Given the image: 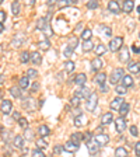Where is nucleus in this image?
I'll use <instances>...</instances> for the list:
<instances>
[{
    "mask_svg": "<svg viewBox=\"0 0 140 157\" xmlns=\"http://www.w3.org/2000/svg\"><path fill=\"white\" fill-rule=\"evenodd\" d=\"M112 121H114V115H112V112H107V114H104L101 117V124L102 125H109Z\"/></svg>",
    "mask_w": 140,
    "mask_h": 157,
    "instance_id": "b1692460",
    "label": "nucleus"
},
{
    "mask_svg": "<svg viewBox=\"0 0 140 157\" xmlns=\"http://www.w3.org/2000/svg\"><path fill=\"white\" fill-rule=\"evenodd\" d=\"M129 109H131V105H129V102L125 101L123 105L121 107V109H119V114H121V117L123 118L125 115H127V112H129Z\"/></svg>",
    "mask_w": 140,
    "mask_h": 157,
    "instance_id": "4c0bfd02",
    "label": "nucleus"
},
{
    "mask_svg": "<svg viewBox=\"0 0 140 157\" xmlns=\"http://www.w3.org/2000/svg\"><path fill=\"white\" fill-rule=\"evenodd\" d=\"M131 133H132V136H137V128H136V125H132V126H131Z\"/></svg>",
    "mask_w": 140,
    "mask_h": 157,
    "instance_id": "5fc2aeb1",
    "label": "nucleus"
},
{
    "mask_svg": "<svg viewBox=\"0 0 140 157\" xmlns=\"http://www.w3.org/2000/svg\"><path fill=\"white\" fill-rule=\"evenodd\" d=\"M9 91H10V94L13 95V97H16V98H21V95H23V90H21L20 87H11Z\"/></svg>",
    "mask_w": 140,
    "mask_h": 157,
    "instance_id": "72a5a7b5",
    "label": "nucleus"
},
{
    "mask_svg": "<svg viewBox=\"0 0 140 157\" xmlns=\"http://www.w3.org/2000/svg\"><path fill=\"white\" fill-rule=\"evenodd\" d=\"M38 133H39V136L41 137H46L49 133H51V129H49L48 125H39Z\"/></svg>",
    "mask_w": 140,
    "mask_h": 157,
    "instance_id": "5701e85b",
    "label": "nucleus"
},
{
    "mask_svg": "<svg viewBox=\"0 0 140 157\" xmlns=\"http://www.w3.org/2000/svg\"><path fill=\"white\" fill-rule=\"evenodd\" d=\"M31 90H32L34 93L38 91V90H39V83H34V84L31 86Z\"/></svg>",
    "mask_w": 140,
    "mask_h": 157,
    "instance_id": "4d7b16f0",
    "label": "nucleus"
},
{
    "mask_svg": "<svg viewBox=\"0 0 140 157\" xmlns=\"http://www.w3.org/2000/svg\"><path fill=\"white\" fill-rule=\"evenodd\" d=\"M83 136H84L83 140L85 142V144H88L90 142H93V133L91 132H85V133H83Z\"/></svg>",
    "mask_w": 140,
    "mask_h": 157,
    "instance_id": "49530a36",
    "label": "nucleus"
},
{
    "mask_svg": "<svg viewBox=\"0 0 140 157\" xmlns=\"http://www.w3.org/2000/svg\"><path fill=\"white\" fill-rule=\"evenodd\" d=\"M115 93H116L118 95H125L127 93V87H125L122 83H119V84L115 86Z\"/></svg>",
    "mask_w": 140,
    "mask_h": 157,
    "instance_id": "c85d7f7f",
    "label": "nucleus"
},
{
    "mask_svg": "<svg viewBox=\"0 0 140 157\" xmlns=\"http://www.w3.org/2000/svg\"><path fill=\"white\" fill-rule=\"evenodd\" d=\"M83 139H84V136H83L81 132H74V133H72V136H70V140H72L73 143H76L77 146H80Z\"/></svg>",
    "mask_w": 140,
    "mask_h": 157,
    "instance_id": "dca6fc26",
    "label": "nucleus"
},
{
    "mask_svg": "<svg viewBox=\"0 0 140 157\" xmlns=\"http://www.w3.org/2000/svg\"><path fill=\"white\" fill-rule=\"evenodd\" d=\"M20 11H21V3H20V2H13V3H11V13H13L14 16H18Z\"/></svg>",
    "mask_w": 140,
    "mask_h": 157,
    "instance_id": "7c9ffc66",
    "label": "nucleus"
},
{
    "mask_svg": "<svg viewBox=\"0 0 140 157\" xmlns=\"http://www.w3.org/2000/svg\"><path fill=\"white\" fill-rule=\"evenodd\" d=\"M94 140L100 144V147H102V146H105V144H108V142H109V136H108L107 133H98V135L94 136Z\"/></svg>",
    "mask_w": 140,
    "mask_h": 157,
    "instance_id": "0eeeda50",
    "label": "nucleus"
},
{
    "mask_svg": "<svg viewBox=\"0 0 140 157\" xmlns=\"http://www.w3.org/2000/svg\"><path fill=\"white\" fill-rule=\"evenodd\" d=\"M134 153H136L137 157H140V142H136V143H134Z\"/></svg>",
    "mask_w": 140,
    "mask_h": 157,
    "instance_id": "864d4df0",
    "label": "nucleus"
},
{
    "mask_svg": "<svg viewBox=\"0 0 140 157\" xmlns=\"http://www.w3.org/2000/svg\"><path fill=\"white\" fill-rule=\"evenodd\" d=\"M13 144H14V147H17V149H20V150H23L24 144H25V139H24L23 135H16L14 139H13Z\"/></svg>",
    "mask_w": 140,
    "mask_h": 157,
    "instance_id": "1a4fd4ad",
    "label": "nucleus"
},
{
    "mask_svg": "<svg viewBox=\"0 0 140 157\" xmlns=\"http://www.w3.org/2000/svg\"><path fill=\"white\" fill-rule=\"evenodd\" d=\"M74 83L78 86V87L85 86V83H87V75H85V73H78V75L74 77Z\"/></svg>",
    "mask_w": 140,
    "mask_h": 157,
    "instance_id": "4468645a",
    "label": "nucleus"
},
{
    "mask_svg": "<svg viewBox=\"0 0 140 157\" xmlns=\"http://www.w3.org/2000/svg\"><path fill=\"white\" fill-rule=\"evenodd\" d=\"M23 107L25 108V109H28V111H32V109H35V101H34L31 97H28L24 100Z\"/></svg>",
    "mask_w": 140,
    "mask_h": 157,
    "instance_id": "6ab92c4d",
    "label": "nucleus"
},
{
    "mask_svg": "<svg viewBox=\"0 0 140 157\" xmlns=\"http://www.w3.org/2000/svg\"><path fill=\"white\" fill-rule=\"evenodd\" d=\"M17 122H18L20 128H23L24 131H25V129H28V121H27L25 118H21V119H20V121H17Z\"/></svg>",
    "mask_w": 140,
    "mask_h": 157,
    "instance_id": "8fccbe9b",
    "label": "nucleus"
},
{
    "mask_svg": "<svg viewBox=\"0 0 140 157\" xmlns=\"http://www.w3.org/2000/svg\"><path fill=\"white\" fill-rule=\"evenodd\" d=\"M127 70L131 73H134V75H139L140 73V63L139 62H129Z\"/></svg>",
    "mask_w": 140,
    "mask_h": 157,
    "instance_id": "a211bd4d",
    "label": "nucleus"
},
{
    "mask_svg": "<svg viewBox=\"0 0 140 157\" xmlns=\"http://www.w3.org/2000/svg\"><path fill=\"white\" fill-rule=\"evenodd\" d=\"M2 95H3V93H2V91H0V97H2Z\"/></svg>",
    "mask_w": 140,
    "mask_h": 157,
    "instance_id": "338daca9",
    "label": "nucleus"
},
{
    "mask_svg": "<svg viewBox=\"0 0 140 157\" xmlns=\"http://www.w3.org/2000/svg\"><path fill=\"white\" fill-rule=\"evenodd\" d=\"M36 76H38V72H36L35 69H28V70H27V77H31V78H35Z\"/></svg>",
    "mask_w": 140,
    "mask_h": 157,
    "instance_id": "09e8293b",
    "label": "nucleus"
},
{
    "mask_svg": "<svg viewBox=\"0 0 140 157\" xmlns=\"http://www.w3.org/2000/svg\"><path fill=\"white\" fill-rule=\"evenodd\" d=\"M74 67H76L74 62H72V60H66V63H65V72L66 73H72L73 70H74Z\"/></svg>",
    "mask_w": 140,
    "mask_h": 157,
    "instance_id": "58836bf2",
    "label": "nucleus"
},
{
    "mask_svg": "<svg viewBox=\"0 0 140 157\" xmlns=\"http://www.w3.org/2000/svg\"><path fill=\"white\" fill-rule=\"evenodd\" d=\"M108 10L114 14L121 13V7H119V4H118V2H109V3H108Z\"/></svg>",
    "mask_w": 140,
    "mask_h": 157,
    "instance_id": "412c9836",
    "label": "nucleus"
},
{
    "mask_svg": "<svg viewBox=\"0 0 140 157\" xmlns=\"http://www.w3.org/2000/svg\"><path fill=\"white\" fill-rule=\"evenodd\" d=\"M139 38H140V33H139Z\"/></svg>",
    "mask_w": 140,
    "mask_h": 157,
    "instance_id": "774afa93",
    "label": "nucleus"
},
{
    "mask_svg": "<svg viewBox=\"0 0 140 157\" xmlns=\"http://www.w3.org/2000/svg\"><path fill=\"white\" fill-rule=\"evenodd\" d=\"M123 98L122 97H115L114 100L111 101V108H112V111H119L121 109V107L123 105Z\"/></svg>",
    "mask_w": 140,
    "mask_h": 157,
    "instance_id": "f8f14e48",
    "label": "nucleus"
},
{
    "mask_svg": "<svg viewBox=\"0 0 140 157\" xmlns=\"http://www.w3.org/2000/svg\"><path fill=\"white\" fill-rule=\"evenodd\" d=\"M4 82V76H2V75H0V84H2V83H3Z\"/></svg>",
    "mask_w": 140,
    "mask_h": 157,
    "instance_id": "e2e57ef3",
    "label": "nucleus"
},
{
    "mask_svg": "<svg viewBox=\"0 0 140 157\" xmlns=\"http://www.w3.org/2000/svg\"><path fill=\"white\" fill-rule=\"evenodd\" d=\"M31 62H32L35 66L41 65V63H42V56H41V53L39 52H32L31 53Z\"/></svg>",
    "mask_w": 140,
    "mask_h": 157,
    "instance_id": "4be33fe9",
    "label": "nucleus"
},
{
    "mask_svg": "<svg viewBox=\"0 0 140 157\" xmlns=\"http://www.w3.org/2000/svg\"><path fill=\"white\" fill-rule=\"evenodd\" d=\"M102 66H104V62H102L101 58H94L91 60V69L94 72H100L102 69Z\"/></svg>",
    "mask_w": 140,
    "mask_h": 157,
    "instance_id": "ddd939ff",
    "label": "nucleus"
},
{
    "mask_svg": "<svg viewBox=\"0 0 140 157\" xmlns=\"http://www.w3.org/2000/svg\"><path fill=\"white\" fill-rule=\"evenodd\" d=\"M98 29H100L101 35L107 36V38H109V36L112 35V29L109 28V27H107V25H100V27H98Z\"/></svg>",
    "mask_w": 140,
    "mask_h": 157,
    "instance_id": "393cba45",
    "label": "nucleus"
},
{
    "mask_svg": "<svg viewBox=\"0 0 140 157\" xmlns=\"http://www.w3.org/2000/svg\"><path fill=\"white\" fill-rule=\"evenodd\" d=\"M73 49H74V48H72L70 45H66L65 51H63V55H65V58H70V55H72V52H73Z\"/></svg>",
    "mask_w": 140,
    "mask_h": 157,
    "instance_id": "de8ad7c7",
    "label": "nucleus"
},
{
    "mask_svg": "<svg viewBox=\"0 0 140 157\" xmlns=\"http://www.w3.org/2000/svg\"><path fill=\"white\" fill-rule=\"evenodd\" d=\"M2 139H3L4 143L9 146L10 139H11V133H10V131H3V132H2Z\"/></svg>",
    "mask_w": 140,
    "mask_h": 157,
    "instance_id": "79ce46f5",
    "label": "nucleus"
},
{
    "mask_svg": "<svg viewBox=\"0 0 140 157\" xmlns=\"http://www.w3.org/2000/svg\"><path fill=\"white\" fill-rule=\"evenodd\" d=\"M11 109H13V102L10 100H3L2 104H0V111L3 112L4 115H9L11 114Z\"/></svg>",
    "mask_w": 140,
    "mask_h": 157,
    "instance_id": "423d86ee",
    "label": "nucleus"
},
{
    "mask_svg": "<svg viewBox=\"0 0 140 157\" xmlns=\"http://www.w3.org/2000/svg\"><path fill=\"white\" fill-rule=\"evenodd\" d=\"M78 147H80V146H77L76 143H73L72 140H69V142H66V143H65L63 149H65L66 151H69V153H74V151L78 150Z\"/></svg>",
    "mask_w": 140,
    "mask_h": 157,
    "instance_id": "f3484780",
    "label": "nucleus"
},
{
    "mask_svg": "<svg viewBox=\"0 0 140 157\" xmlns=\"http://www.w3.org/2000/svg\"><path fill=\"white\" fill-rule=\"evenodd\" d=\"M24 139H25V140H34V131L32 129H25V132H24Z\"/></svg>",
    "mask_w": 140,
    "mask_h": 157,
    "instance_id": "a19ab883",
    "label": "nucleus"
},
{
    "mask_svg": "<svg viewBox=\"0 0 140 157\" xmlns=\"http://www.w3.org/2000/svg\"><path fill=\"white\" fill-rule=\"evenodd\" d=\"M3 29H4V27H3V24H2V23H0V34H2V33H3Z\"/></svg>",
    "mask_w": 140,
    "mask_h": 157,
    "instance_id": "680f3d73",
    "label": "nucleus"
},
{
    "mask_svg": "<svg viewBox=\"0 0 140 157\" xmlns=\"http://www.w3.org/2000/svg\"><path fill=\"white\" fill-rule=\"evenodd\" d=\"M115 125H116V131L119 133H123L125 129H126V121H125V118L119 117L115 119Z\"/></svg>",
    "mask_w": 140,
    "mask_h": 157,
    "instance_id": "9d476101",
    "label": "nucleus"
},
{
    "mask_svg": "<svg viewBox=\"0 0 140 157\" xmlns=\"http://www.w3.org/2000/svg\"><path fill=\"white\" fill-rule=\"evenodd\" d=\"M125 76V70L122 67H116L114 70V72L111 73V76H109V83L111 84H119V82H122V78H123Z\"/></svg>",
    "mask_w": 140,
    "mask_h": 157,
    "instance_id": "f257e3e1",
    "label": "nucleus"
},
{
    "mask_svg": "<svg viewBox=\"0 0 140 157\" xmlns=\"http://www.w3.org/2000/svg\"><path fill=\"white\" fill-rule=\"evenodd\" d=\"M31 60V53L27 52V51H23L20 53V62L21 63H28Z\"/></svg>",
    "mask_w": 140,
    "mask_h": 157,
    "instance_id": "c756f323",
    "label": "nucleus"
},
{
    "mask_svg": "<svg viewBox=\"0 0 140 157\" xmlns=\"http://www.w3.org/2000/svg\"><path fill=\"white\" fill-rule=\"evenodd\" d=\"M62 150H65V149H63V146H60V144H56V146L53 147V154H55V156H59V154L62 153Z\"/></svg>",
    "mask_w": 140,
    "mask_h": 157,
    "instance_id": "603ef678",
    "label": "nucleus"
},
{
    "mask_svg": "<svg viewBox=\"0 0 140 157\" xmlns=\"http://www.w3.org/2000/svg\"><path fill=\"white\" fill-rule=\"evenodd\" d=\"M133 9H134V2H132V0L123 2V13H131Z\"/></svg>",
    "mask_w": 140,
    "mask_h": 157,
    "instance_id": "bb28decb",
    "label": "nucleus"
},
{
    "mask_svg": "<svg viewBox=\"0 0 140 157\" xmlns=\"http://www.w3.org/2000/svg\"><path fill=\"white\" fill-rule=\"evenodd\" d=\"M80 102H81V98L76 97V95H73L72 100H70V105H72L73 108H78L80 107Z\"/></svg>",
    "mask_w": 140,
    "mask_h": 157,
    "instance_id": "37998d69",
    "label": "nucleus"
},
{
    "mask_svg": "<svg viewBox=\"0 0 140 157\" xmlns=\"http://www.w3.org/2000/svg\"><path fill=\"white\" fill-rule=\"evenodd\" d=\"M36 29L42 31V33L48 31L49 35L52 34V31H51V28H49V18L48 17H39V18L36 20Z\"/></svg>",
    "mask_w": 140,
    "mask_h": 157,
    "instance_id": "7ed1b4c3",
    "label": "nucleus"
},
{
    "mask_svg": "<svg viewBox=\"0 0 140 157\" xmlns=\"http://www.w3.org/2000/svg\"><path fill=\"white\" fill-rule=\"evenodd\" d=\"M4 20H6V13H4V11H0V23L3 24Z\"/></svg>",
    "mask_w": 140,
    "mask_h": 157,
    "instance_id": "13d9d810",
    "label": "nucleus"
},
{
    "mask_svg": "<svg viewBox=\"0 0 140 157\" xmlns=\"http://www.w3.org/2000/svg\"><path fill=\"white\" fill-rule=\"evenodd\" d=\"M87 147H88V153L91 154V156H94V154H97L98 151H100V144H98L95 140L90 142V143L87 144Z\"/></svg>",
    "mask_w": 140,
    "mask_h": 157,
    "instance_id": "2eb2a0df",
    "label": "nucleus"
},
{
    "mask_svg": "<svg viewBox=\"0 0 140 157\" xmlns=\"http://www.w3.org/2000/svg\"><path fill=\"white\" fill-rule=\"evenodd\" d=\"M93 91L90 90V87H87V86H83V87H78L77 90L74 91V95L78 98H81V100H88V98L91 97Z\"/></svg>",
    "mask_w": 140,
    "mask_h": 157,
    "instance_id": "20e7f679",
    "label": "nucleus"
},
{
    "mask_svg": "<svg viewBox=\"0 0 140 157\" xmlns=\"http://www.w3.org/2000/svg\"><path fill=\"white\" fill-rule=\"evenodd\" d=\"M95 46H94V44H93V41L90 39V41H84L83 42V51L84 52H90V51H93Z\"/></svg>",
    "mask_w": 140,
    "mask_h": 157,
    "instance_id": "e433bc0d",
    "label": "nucleus"
},
{
    "mask_svg": "<svg viewBox=\"0 0 140 157\" xmlns=\"http://www.w3.org/2000/svg\"><path fill=\"white\" fill-rule=\"evenodd\" d=\"M31 157H46L45 153H44V150H41V149H34L32 153H31Z\"/></svg>",
    "mask_w": 140,
    "mask_h": 157,
    "instance_id": "c03bdc74",
    "label": "nucleus"
},
{
    "mask_svg": "<svg viewBox=\"0 0 140 157\" xmlns=\"http://www.w3.org/2000/svg\"><path fill=\"white\" fill-rule=\"evenodd\" d=\"M29 84V78L27 77V76H23V77L18 80V87L21 88V90H24V88H27Z\"/></svg>",
    "mask_w": 140,
    "mask_h": 157,
    "instance_id": "f704fd0d",
    "label": "nucleus"
},
{
    "mask_svg": "<svg viewBox=\"0 0 140 157\" xmlns=\"http://www.w3.org/2000/svg\"><path fill=\"white\" fill-rule=\"evenodd\" d=\"M94 52L97 53V56H100V55H104V53L107 52V46H105L104 44H98V45L94 48Z\"/></svg>",
    "mask_w": 140,
    "mask_h": 157,
    "instance_id": "c9c22d12",
    "label": "nucleus"
},
{
    "mask_svg": "<svg viewBox=\"0 0 140 157\" xmlns=\"http://www.w3.org/2000/svg\"><path fill=\"white\" fill-rule=\"evenodd\" d=\"M35 144L38 149H41V150H44V149H46L48 147V140H45V137H38L35 140Z\"/></svg>",
    "mask_w": 140,
    "mask_h": 157,
    "instance_id": "a878e982",
    "label": "nucleus"
},
{
    "mask_svg": "<svg viewBox=\"0 0 140 157\" xmlns=\"http://www.w3.org/2000/svg\"><path fill=\"white\" fill-rule=\"evenodd\" d=\"M100 91H101V93H107V91H108V87H107L105 84L100 86Z\"/></svg>",
    "mask_w": 140,
    "mask_h": 157,
    "instance_id": "bf43d9fd",
    "label": "nucleus"
},
{
    "mask_svg": "<svg viewBox=\"0 0 140 157\" xmlns=\"http://www.w3.org/2000/svg\"><path fill=\"white\" fill-rule=\"evenodd\" d=\"M122 84L125 86V87H132L133 86V78H132V76H129V75H125L123 76V78H122Z\"/></svg>",
    "mask_w": 140,
    "mask_h": 157,
    "instance_id": "2f4dec72",
    "label": "nucleus"
},
{
    "mask_svg": "<svg viewBox=\"0 0 140 157\" xmlns=\"http://www.w3.org/2000/svg\"><path fill=\"white\" fill-rule=\"evenodd\" d=\"M98 6H100V3H98V2H95V0H93V2H88V3H87V9H90V10L97 9Z\"/></svg>",
    "mask_w": 140,
    "mask_h": 157,
    "instance_id": "3c124183",
    "label": "nucleus"
},
{
    "mask_svg": "<svg viewBox=\"0 0 140 157\" xmlns=\"http://www.w3.org/2000/svg\"><path fill=\"white\" fill-rule=\"evenodd\" d=\"M115 157H127V150L122 146L116 147L115 149Z\"/></svg>",
    "mask_w": 140,
    "mask_h": 157,
    "instance_id": "473e14b6",
    "label": "nucleus"
},
{
    "mask_svg": "<svg viewBox=\"0 0 140 157\" xmlns=\"http://www.w3.org/2000/svg\"><path fill=\"white\" fill-rule=\"evenodd\" d=\"M136 10H137V13H139V14H140V4H139V6H137V7H136Z\"/></svg>",
    "mask_w": 140,
    "mask_h": 157,
    "instance_id": "69168bd1",
    "label": "nucleus"
},
{
    "mask_svg": "<svg viewBox=\"0 0 140 157\" xmlns=\"http://www.w3.org/2000/svg\"><path fill=\"white\" fill-rule=\"evenodd\" d=\"M24 39H25V36H24V34L21 35V34H17L16 36H14V39H13V46L14 48H17V46H20L21 45V42H24Z\"/></svg>",
    "mask_w": 140,
    "mask_h": 157,
    "instance_id": "cd10ccee",
    "label": "nucleus"
},
{
    "mask_svg": "<svg viewBox=\"0 0 140 157\" xmlns=\"http://www.w3.org/2000/svg\"><path fill=\"white\" fill-rule=\"evenodd\" d=\"M97 104H98V95H97V93H93L91 97L87 100V104H85L87 111H90V112L94 111L95 107H97Z\"/></svg>",
    "mask_w": 140,
    "mask_h": 157,
    "instance_id": "39448f33",
    "label": "nucleus"
},
{
    "mask_svg": "<svg viewBox=\"0 0 140 157\" xmlns=\"http://www.w3.org/2000/svg\"><path fill=\"white\" fill-rule=\"evenodd\" d=\"M91 29H90V28H85L84 29V31H83V33H81V35H80V36H81V39H84V41H90V39H91Z\"/></svg>",
    "mask_w": 140,
    "mask_h": 157,
    "instance_id": "ea45409f",
    "label": "nucleus"
},
{
    "mask_svg": "<svg viewBox=\"0 0 140 157\" xmlns=\"http://www.w3.org/2000/svg\"><path fill=\"white\" fill-rule=\"evenodd\" d=\"M13 117H14V119H17V121H20V119L23 118V117H21V114H20L18 111H14V112H13Z\"/></svg>",
    "mask_w": 140,
    "mask_h": 157,
    "instance_id": "6e6d98bb",
    "label": "nucleus"
},
{
    "mask_svg": "<svg viewBox=\"0 0 140 157\" xmlns=\"http://www.w3.org/2000/svg\"><path fill=\"white\" fill-rule=\"evenodd\" d=\"M85 125H87V117L83 112L80 115H77V117H74V126L81 128V126H85Z\"/></svg>",
    "mask_w": 140,
    "mask_h": 157,
    "instance_id": "9b49d317",
    "label": "nucleus"
},
{
    "mask_svg": "<svg viewBox=\"0 0 140 157\" xmlns=\"http://www.w3.org/2000/svg\"><path fill=\"white\" fill-rule=\"evenodd\" d=\"M38 46L41 49H49V46H51V42H49V39H44V41H39L38 42Z\"/></svg>",
    "mask_w": 140,
    "mask_h": 157,
    "instance_id": "a18cd8bd",
    "label": "nucleus"
},
{
    "mask_svg": "<svg viewBox=\"0 0 140 157\" xmlns=\"http://www.w3.org/2000/svg\"><path fill=\"white\" fill-rule=\"evenodd\" d=\"M118 58H119L121 62L129 63V58H131V56H129V49H127L126 46H122V48L119 49V56H118Z\"/></svg>",
    "mask_w": 140,
    "mask_h": 157,
    "instance_id": "6e6552de",
    "label": "nucleus"
},
{
    "mask_svg": "<svg viewBox=\"0 0 140 157\" xmlns=\"http://www.w3.org/2000/svg\"><path fill=\"white\" fill-rule=\"evenodd\" d=\"M123 46V38L122 36H114V38L109 41V45H108V48H109V51L111 52H119V49Z\"/></svg>",
    "mask_w": 140,
    "mask_h": 157,
    "instance_id": "f03ea898",
    "label": "nucleus"
},
{
    "mask_svg": "<svg viewBox=\"0 0 140 157\" xmlns=\"http://www.w3.org/2000/svg\"><path fill=\"white\" fill-rule=\"evenodd\" d=\"M81 27H83V24H78V25L76 27V29H81Z\"/></svg>",
    "mask_w": 140,
    "mask_h": 157,
    "instance_id": "0e129e2a",
    "label": "nucleus"
},
{
    "mask_svg": "<svg viewBox=\"0 0 140 157\" xmlns=\"http://www.w3.org/2000/svg\"><path fill=\"white\" fill-rule=\"evenodd\" d=\"M132 51H133L134 53H140V46H139V48H137L136 45H132Z\"/></svg>",
    "mask_w": 140,
    "mask_h": 157,
    "instance_id": "052dcab7",
    "label": "nucleus"
},
{
    "mask_svg": "<svg viewBox=\"0 0 140 157\" xmlns=\"http://www.w3.org/2000/svg\"><path fill=\"white\" fill-rule=\"evenodd\" d=\"M105 80H107V75H105L104 72L97 73V75H95V77H94V83H97L98 86L105 84Z\"/></svg>",
    "mask_w": 140,
    "mask_h": 157,
    "instance_id": "aec40b11",
    "label": "nucleus"
}]
</instances>
